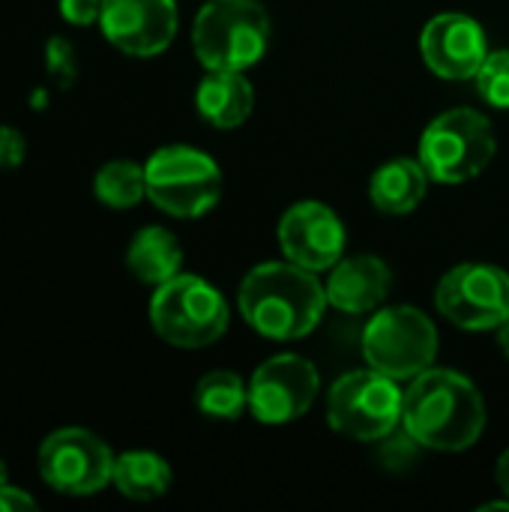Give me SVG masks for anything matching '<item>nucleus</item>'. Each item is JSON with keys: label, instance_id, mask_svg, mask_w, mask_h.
Listing matches in <instances>:
<instances>
[{"label": "nucleus", "instance_id": "obj_5", "mask_svg": "<svg viewBox=\"0 0 509 512\" xmlns=\"http://www.w3.org/2000/svg\"><path fill=\"white\" fill-rule=\"evenodd\" d=\"M225 297L201 276L177 273L153 291L150 324L159 339L174 348L195 351L219 342L228 330Z\"/></svg>", "mask_w": 509, "mask_h": 512}, {"label": "nucleus", "instance_id": "obj_28", "mask_svg": "<svg viewBox=\"0 0 509 512\" xmlns=\"http://www.w3.org/2000/svg\"><path fill=\"white\" fill-rule=\"evenodd\" d=\"M498 333V345H501V351H504V357L509 360V318L495 330Z\"/></svg>", "mask_w": 509, "mask_h": 512}, {"label": "nucleus", "instance_id": "obj_9", "mask_svg": "<svg viewBox=\"0 0 509 512\" xmlns=\"http://www.w3.org/2000/svg\"><path fill=\"white\" fill-rule=\"evenodd\" d=\"M111 447L81 426H66L51 432L39 447V477L48 489L72 498L99 495L114 477Z\"/></svg>", "mask_w": 509, "mask_h": 512}, {"label": "nucleus", "instance_id": "obj_25", "mask_svg": "<svg viewBox=\"0 0 509 512\" xmlns=\"http://www.w3.org/2000/svg\"><path fill=\"white\" fill-rule=\"evenodd\" d=\"M57 6H60V15L75 27L96 24L102 15V0H57Z\"/></svg>", "mask_w": 509, "mask_h": 512}, {"label": "nucleus", "instance_id": "obj_18", "mask_svg": "<svg viewBox=\"0 0 509 512\" xmlns=\"http://www.w3.org/2000/svg\"><path fill=\"white\" fill-rule=\"evenodd\" d=\"M126 267L138 282L159 288L168 279H174L183 267L180 240L162 225H147L132 237L126 249Z\"/></svg>", "mask_w": 509, "mask_h": 512}, {"label": "nucleus", "instance_id": "obj_21", "mask_svg": "<svg viewBox=\"0 0 509 512\" xmlns=\"http://www.w3.org/2000/svg\"><path fill=\"white\" fill-rule=\"evenodd\" d=\"M93 192L99 204L111 210H129L147 198V174L144 165H135L129 159L108 162L93 177Z\"/></svg>", "mask_w": 509, "mask_h": 512}, {"label": "nucleus", "instance_id": "obj_20", "mask_svg": "<svg viewBox=\"0 0 509 512\" xmlns=\"http://www.w3.org/2000/svg\"><path fill=\"white\" fill-rule=\"evenodd\" d=\"M195 405L210 420H237L249 411V384L228 369L207 372L195 387Z\"/></svg>", "mask_w": 509, "mask_h": 512}, {"label": "nucleus", "instance_id": "obj_12", "mask_svg": "<svg viewBox=\"0 0 509 512\" xmlns=\"http://www.w3.org/2000/svg\"><path fill=\"white\" fill-rule=\"evenodd\" d=\"M99 27L129 57H156L177 36V0H102Z\"/></svg>", "mask_w": 509, "mask_h": 512}, {"label": "nucleus", "instance_id": "obj_27", "mask_svg": "<svg viewBox=\"0 0 509 512\" xmlns=\"http://www.w3.org/2000/svg\"><path fill=\"white\" fill-rule=\"evenodd\" d=\"M498 486H501V492L509 498V450L498 459Z\"/></svg>", "mask_w": 509, "mask_h": 512}, {"label": "nucleus", "instance_id": "obj_19", "mask_svg": "<svg viewBox=\"0 0 509 512\" xmlns=\"http://www.w3.org/2000/svg\"><path fill=\"white\" fill-rule=\"evenodd\" d=\"M171 465L147 450H129L114 459V489L129 501H156L171 489Z\"/></svg>", "mask_w": 509, "mask_h": 512}, {"label": "nucleus", "instance_id": "obj_11", "mask_svg": "<svg viewBox=\"0 0 509 512\" xmlns=\"http://www.w3.org/2000/svg\"><path fill=\"white\" fill-rule=\"evenodd\" d=\"M318 396V372L300 354H276L249 381V411L264 426L300 420Z\"/></svg>", "mask_w": 509, "mask_h": 512}, {"label": "nucleus", "instance_id": "obj_29", "mask_svg": "<svg viewBox=\"0 0 509 512\" xmlns=\"http://www.w3.org/2000/svg\"><path fill=\"white\" fill-rule=\"evenodd\" d=\"M9 483V471H6V462L0 459V486H6Z\"/></svg>", "mask_w": 509, "mask_h": 512}, {"label": "nucleus", "instance_id": "obj_13", "mask_svg": "<svg viewBox=\"0 0 509 512\" xmlns=\"http://www.w3.org/2000/svg\"><path fill=\"white\" fill-rule=\"evenodd\" d=\"M345 225L321 201H300L279 222V246L285 258L312 273L333 270L345 255Z\"/></svg>", "mask_w": 509, "mask_h": 512}, {"label": "nucleus", "instance_id": "obj_14", "mask_svg": "<svg viewBox=\"0 0 509 512\" xmlns=\"http://www.w3.org/2000/svg\"><path fill=\"white\" fill-rule=\"evenodd\" d=\"M420 51L426 66L447 81H465L480 72L489 57L486 30L480 21L462 12L435 15L420 36Z\"/></svg>", "mask_w": 509, "mask_h": 512}, {"label": "nucleus", "instance_id": "obj_16", "mask_svg": "<svg viewBox=\"0 0 509 512\" xmlns=\"http://www.w3.org/2000/svg\"><path fill=\"white\" fill-rule=\"evenodd\" d=\"M198 114L216 129H237L249 120L255 108V90L243 72L207 69L204 81L195 90Z\"/></svg>", "mask_w": 509, "mask_h": 512}, {"label": "nucleus", "instance_id": "obj_26", "mask_svg": "<svg viewBox=\"0 0 509 512\" xmlns=\"http://www.w3.org/2000/svg\"><path fill=\"white\" fill-rule=\"evenodd\" d=\"M27 510H36V501H33L24 489H18V486H12V483L0 486V512H27Z\"/></svg>", "mask_w": 509, "mask_h": 512}, {"label": "nucleus", "instance_id": "obj_23", "mask_svg": "<svg viewBox=\"0 0 509 512\" xmlns=\"http://www.w3.org/2000/svg\"><path fill=\"white\" fill-rule=\"evenodd\" d=\"M45 69L60 87H69L78 78V60H75V48L69 39L51 36L45 42Z\"/></svg>", "mask_w": 509, "mask_h": 512}, {"label": "nucleus", "instance_id": "obj_6", "mask_svg": "<svg viewBox=\"0 0 509 512\" xmlns=\"http://www.w3.org/2000/svg\"><path fill=\"white\" fill-rule=\"evenodd\" d=\"M405 390L378 369L342 375L327 396L330 426L351 441H384L402 426Z\"/></svg>", "mask_w": 509, "mask_h": 512}, {"label": "nucleus", "instance_id": "obj_7", "mask_svg": "<svg viewBox=\"0 0 509 512\" xmlns=\"http://www.w3.org/2000/svg\"><path fill=\"white\" fill-rule=\"evenodd\" d=\"M147 198L174 219H198L210 213L222 198L219 165L186 144L156 150L147 165Z\"/></svg>", "mask_w": 509, "mask_h": 512}, {"label": "nucleus", "instance_id": "obj_8", "mask_svg": "<svg viewBox=\"0 0 509 512\" xmlns=\"http://www.w3.org/2000/svg\"><path fill=\"white\" fill-rule=\"evenodd\" d=\"M435 354L438 330L414 306H387L363 330V360L396 381H414L432 369Z\"/></svg>", "mask_w": 509, "mask_h": 512}, {"label": "nucleus", "instance_id": "obj_17", "mask_svg": "<svg viewBox=\"0 0 509 512\" xmlns=\"http://www.w3.org/2000/svg\"><path fill=\"white\" fill-rule=\"evenodd\" d=\"M429 189V174L420 159H390L369 180V198L375 210L387 216H405L420 207Z\"/></svg>", "mask_w": 509, "mask_h": 512}, {"label": "nucleus", "instance_id": "obj_22", "mask_svg": "<svg viewBox=\"0 0 509 512\" xmlns=\"http://www.w3.org/2000/svg\"><path fill=\"white\" fill-rule=\"evenodd\" d=\"M474 78H477L480 96L492 108L509 111V51H489L486 63L480 66Z\"/></svg>", "mask_w": 509, "mask_h": 512}, {"label": "nucleus", "instance_id": "obj_3", "mask_svg": "<svg viewBox=\"0 0 509 512\" xmlns=\"http://www.w3.org/2000/svg\"><path fill=\"white\" fill-rule=\"evenodd\" d=\"M270 45V18L258 0H207L192 24V48L204 69L246 72Z\"/></svg>", "mask_w": 509, "mask_h": 512}, {"label": "nucleus", "instance_id": "obj_10", "mask_svg": "<svg viewBox=\"0 0 509 512\" xmlns=\"http://www.w3.org/2000/svg\"><path fill=\"white\" fill-rule=\"evenodd\" d=\"M435 306L459 330H498L509 318V273L495 264H459L441 276Z\"/></svg>", "mask_w": 509, "mask_h": 512}, {"label": "nucleus", "instance_id": "obj_24", "mask_svg": "<svg viewBox=\"0 0 509 512\" xmlns=\"http://www.w3.org/2000/svg\"><path fill=\"white\" fill-rule=\"evenodd\" d=\"M27 156V141L15 126H0V168H18Z\"/></svg>", "mask_w": 509, "mask_h": 512}, {"label": "nucleus", "instance_id": "obj_4", "mask_svg": "<svg viewBox=\"0 0 509 512\" xmlns=\"http://www.w3.org/2000/svg\"><path fill=\"white\" fill-rule=\"evenodd\" d=\"M498 141L492 120L474 108H453L438 114L420 138V162L429 180L459 186L480 177L495 159Z\"/></svg>", "mask_w": 509, "mask_h": 512}, {"label": "nucleus", "instance_id": "obj_2", "mask_svg": "<svg viewBox=\"0 0 509 512\" xmlns=\"http://www.w3.org/2000/svg\"><path fill=\"white\" fill-rule=\"evenodd\" d=\"M246 324L276 342L309 336L327 312V288L318 273L285 261H267L246 273L237 294Z\"/></svg>", "mask_w": 509, "mask_h": 512}, {"label": "nucleus", "instance_id": "obj_15", "mask_svg": "<svg viewBox=\"0 0 509 512\" xmlns=\"http://www.w3.org/2000/svg\"><path fill=\"white\" fill-rule=\"evenodd\" d=\"M327 303L345 315H366L378 309L390 291V267L375 255L342 258L327 279Z\"/></svg>", "mask_w": 509, "mask_h": 512}, {"label": "nucleus", "instance_id": "obj_1", "mask_svg": "<svg viewBox=\"0 0 509 512\" xmlns=\"http://www.w3.org/2000/svg\"><path fill=\"white\" fill-rule=\"evenodd\" d=\"M402 429L426 450L462 453L486 429L483 393L459 372L426 369L405 390Z\"/></svg>", "mask_w": 509, "mask_h": 512}]
</instances>
